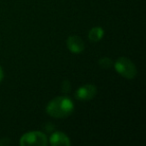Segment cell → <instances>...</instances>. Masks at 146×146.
Listing matches in <instances>:
<instances>
[{
  "instance_id": "9",
  "label": "cell",
  "mask_w": 146,
  "mask_h": 146,
  "mask_svg": "<svg viewBox=\"0 0 146 146\" xmlns=\"http://www.w3.org/2000/svg\"><path fill=\"white\" fill-rule=\"evenodd\" d=\"M69 90H70V83H69V81H63L62 91L63 92H68Z\"/></svg>"
},
{
  "instance_id": "2",
  "label": "cell",
  "mask_w": 146,
  "mask_h": 146,
  "mask_svg": "<svg viewBox=\"0 0 146 146\" xmlns=\"http://www.w3.org/2000/svg\"><path fill=\"white\" fill-rule=\"evenodd\" d=\"M114 68L119 75L126 79H133L137 74V69L134 63L126 57H119L114 63Z\"/></svg>"
},
{
  "instance_id": "6",
  "label": "cell",
  "mask_w": 146,
  "mask_h": 146,
  "mask_svg": "<svg viewBox=\"0 0 146 146\" xmlns=\"http://www.w3.org/2000/svg\"><path fill=\"white\" fill-rule=\"evenodd\" d=\"M49 143L52 146H70L71 142L70 139L68 138V136L66 134H64L63 132H54L52 135L50 136L49 139Z\"/></svg>"
},
{
  "instance_id": "3",
  "label": "cell",
  "mask_w": 146,
  "mask_h": 146,
  "mask_svg": "<svg viewBox=\"0 0 146 146\" xmlns=\"http://www.w3.org/2000/svg\"><path fill=\"white\" fill-rule=\"evenodd\" d=\"M48 144V139L46 135L40 131H31L27 132L20 138L21 146L37 145V146H46Z\"/></svg>"
},
{
  "instance_id": "10",
  "label": "cell",
  "mask_w": 146,
  "mask_h": 146,
  "mask_svg": "<svg viewBox=\"0 0 146 146\" xmlns=\"http://www.w3.org/2000/svg\"><path fill=\"white\" fill-rule=\"evenodd\" d=\"M2 79H3V70L0 67V82L2 81Z\"/></svg>"
},
{
  "instance_id": "1",
  "label": "cell",
  "mask_w": 146,
  "mask_h": 146,
  "mask_svg": "<svg viewBox=\"0 0 146 146\" xmlns=\"http://www.w3.org/2000/svg\"><path fill=\"white\" fill-rule=\"evenodd\" d=\"M74 110L73 101L69 97L61 96L55 97L47 104L46 112L48 115L54 118L68 117Z\"/></svg>"
},
{
  "instance_id": "7",
  "label": "cell",
  "mask_w": 146,
  "mask_h": 146,
  "mask_svg": "<svg viewBox=\"0 0 146 146\" xmlns=\"http://www.w3.org/2000/svg\"><path fill=\"white\" fill-rule=\"evenodd\" d=\"M103 35H104L103 28H101V27H99V26H96V27H93V28L89 31V33H88V38H89L92 42H98V41H100L103 38Z\"/></svg>"
},
{
  "instance_id": "4",
  "label": "cell",
  "mask_w": 146,
  "mask_h": 146,
  "mask_svg": "<svg viewBox=\"0 0 146 146\" xmlns=\"http://www.w3.org/2000/svg\"><path fill=\"white\" fill-rule=\"evenodd\" d=\"M97 94V88L92 84H86L79 87L75 92V97L78 100L82 101H88L93 99Z\"/></svg>"
},
{
  "instance_id": "8",
  "label": "cell",
  "mask_w": 146,
  "mask_h": 146,
  "mask_svg": "<svg viewBox=\"0 0 146 146\" xmlns=\"http://www.w3.org/2000/svg\"><path fill=\"white\" fill-rule=\"evenodd\" d=\"M98 64L100 65L101 68L108 69V68H110V67H112L113 61H112L109 57H102V58L99 59V61H98Z\"/></svg>"
},
{
  "instance_id": "5",
  "label": "cell",
  "mask_w": 146,
  "mask_h": 146,
  "mask_svg": "<svg viewBox=\"0 0 146 146\" xmlns=\"http://www.w3.org/2000/svg\"><path fill=\"white\" fill-rule=\"evenodd\" d=\"M67 48L69 49V51L72 53H81L84 50V42L79 36H76V35H72V36H69L68 39L66 41Z\"/></svg>"
}]
</instances>
